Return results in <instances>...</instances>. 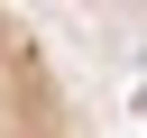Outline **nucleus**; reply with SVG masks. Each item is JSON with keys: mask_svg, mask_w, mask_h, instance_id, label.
Wrapping results in <instances>:
<instances>
[{"mask_svg": "<svg viewBox=\"0 0 147 138\" xmlns=\"http://www.w3.org/2000/svg\"><path fill=\"white\" fill-rule=\"evenodd\" d=\"M0 138H92L83 92L46 46V28L28 18V0H0Z\"/></svg>", "mask_w": 147, "mask_h": 138, "instance_id": "1", "label": "nucleus"}, {"mask_svg": "<svg viewBox=\"0 0 147 138\" xmlns=\"http://www.w3.org/2000/svg\"><path fill=\"white\" fill-rule=\"evenodd\" d=\"M83 9H147V0H83Z\"/></svg>", "mask_w": 147, "mask_h": 138, "instance_id": "2", "label": "nucleus"}]
</instances>
